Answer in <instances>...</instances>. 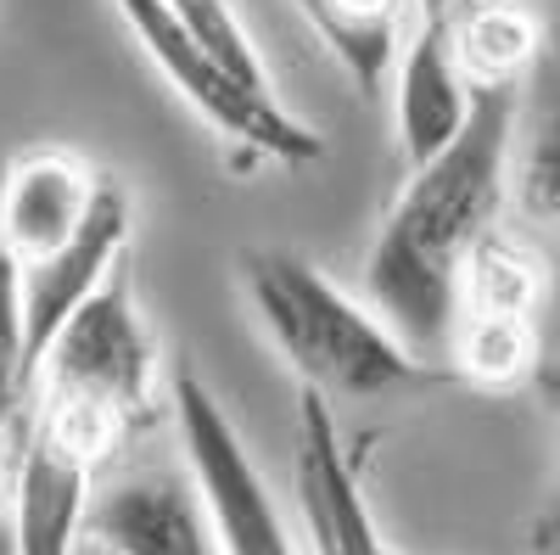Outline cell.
<instances>
[{
    "mask_svg": "<svg viewBox=\"0 0 560 555\" xmlns=\"http://www.w3.org/2000/svg\"><path fill=\"white\" fill-rule=\"evenodd\" d=\"M516 90L471 96V118L454 141L409 169L398 203L387 208L364 258V298L382 326L415 354L432 359L454 326V287L471 247L499 230L510 141H516Z\"/></svg>",
    "mask_w": 560,
    "mask_h": 555,
    "instance_id": "obj_1",
    "label": "cell"
},
{
    "mask_svg": "<svg viewBox=\"0 0 560 555\" xmlns=\"http://www.w3.org/2000/svg\"><path fill=\"white\" fill-rule=\"evenodd\" d=\"M129 197L73 147H28L0 169V258L18 287L28 382L68 314L124 264Z\"/></svg>",
    "mask_w": 560,
    "mask_h": 555,
    "instance_id": "obj_2",
    "label": "cell"
},
{
    "mask_svg": "<svg viewBox=\"0 0 560 555\" xmlns=\"http://www.w3.org/2000/svg\"><path fill=\"white\" fill-rule=\"evenodd\" d=\"M242 292L258 314L275 354L298 370L303 393L314 398H393L432 388L438 370L415 359L370 303L348 298L331 275L314 269L292 247H247Z\"/></svg>",
    "mask_w": 560,
    "mask_h": 555,
    "instance_id": "obj_3",
    "label": "cell"
},
{
    "mask_svg": "<svg viewBox=\"0 0 560 555\" xmlns=\"http://www.w3.org/2000/svg\"><path fill=\"white\" fill-rule=\"evenodd\" d=\"M34 409L57 415V421L124 449L135 427L152 415L158 398V343L152 326L135 303L129 264H118L107 281L90 292L68 326L39 354L34 382H28Z\"/></svg>",
    "mask_w": 560,
    "mask_h": 555,
    "instance_id": "obj_4",
    "label": "cell"
},
{
    "mask_svg": "<svg viewBox=\"0 0 560 555\" xmlns=\"http://www.w3.org/2000/svg\"><path fill=\"white\" fill-rule=\"evenodd\" d=\"M113 7H118L124 28L135 34V45L147 51V62L174 84V96L213 135H224L230 147H242L247 158H275L287 169L325 158V141L298 113H287V102L275 96V84H247L242 73H230L219 57H208L202 45L158 7V0H113Z\"/></svg>",
    "mask_w": 560,
    "mask_h": 555,
    "instance_id": "obj_5",
    "label": "cell"
},
{
    "mask_svg": "<svg viewBox=\"0 0 560 555\" xmlns=\"http://www.w3.org/2000/svg\"><path fill=\"white\" fill-rule=\"evenodd\" d=\"M174 421H179V449H185V477H191L202 499L219 555H298L253 449L242 443L236 421L224 415L213 388L191 377V370L174 382Z\"/></svg>",
    "mask_w": 560,
    "mask_h": 555,
    "instance_id": "obj_6",
    "label": "cell"
},
{
    "mask_svg": "<svg viewBox=\"0 0 560 555\" xmlns=\"http://www.w3.org/2000/svg\"><path fill=\"white\" fill-rule=\"evenodd\" d=\"M107 466H113L107 443L34 409L7 505L18 555H79L90 505H96V477Z\"/></svg>",
    "mask_w": 560,
    "mask_h": 555,
    "instance_id": "obj_7",
    "label": "cell"
},
{
    "mask_svg": "<svg viewBox=\"0 0 560 555\" xmlns=\"http://www.w3.org/2000/svg\"><path fill=\"white\" fill-rule=\"evenodd\" d=\"M298 511H303V533L314 555H393V544L382 539L370 499L359 488V472L342 449V432L331 421V404L303 393L298 398Z\"/></svg>",
    "mask_w": 560,
    "mask_h": 555,
    "instance_id": "obj_8",
    "label": "cell"
},
{
    "mask_svg": "<svg viewBox=\"0 0 560 555\" xmlns=\"http://www.w3.org/2000/svg\"><path fill=\"white\" fill-rule=\"evenodd\" d=\"M84 533L107 555H219L191 477L147 472L96 494Z\"/></svg>",
    "mask_w": 560,
    "mask_h": 555,
    "instance_id": "obj_9",
    "label": "cell"
},
{
    "mask_svg": "<svg viewBox=\"0 0 560 555\" xmlns=\"http://www.w3.org/2000/svg\"><path fill=\"white\" fill-rule=\"evenodd\" d=\"M393 118H398V152L409 169L438 158L471 118V84L459 79L448 28H409L404 51L393 62Z\"/></svg>",
    "mask_w": 560,
    "mask_h": 555,
    "instance_id": "obj_10",
    "label": "cell"
},
{
    "mask_svg": "<svg viewBox=\"0 0 560 555\" xmlns=\"http://www.w3.org/2000/svg\"><path fill=\"white\" fill-rule=\"evenodd\" d=\"M298 12L364 96H382L415 28V0H298Z\"/></svg>",
    "mask_w": 560,
    "mask_h": 555,
    "instance_id": "obj_11",
    "label": "cell"
},
{
    "mask_svg": "<svg viewBox=\"0 0 560 555\" xmlns=\"http://www.w3.org/2000/svg\"><path fill=\"white\" fill-rule=\"evenodd\" d=\"M448 45L471 96H482V90H522V79L538 68L544 28H538V12L522 7V0H471L448 23Z\"/></svg>",
    "mask_w": 560,
    "mask_h": 555,
    "instance_id": "obj_12",
    "label": "cell"
},
{
    "mask_svg": "<svg viewBox=\"0 0 560 555\" xmlns=\"http://www.w3.org/2000/svg\"><path fill=\"white\" fill-rule=\"evenodd\" d=\"M549 292V275L538 264V253L504 230H488V236L471 247L454 287V320L459 314H488V320H538Z\"/></svg>",
    "mask_w": 560,
    "mask_h": 555,
    "instance_id": "obj_13",
    "label": "cell"
},
{
    "mask_svg": "<svg viewBox=\"0 0 560 555\" xmlns=\"http://www.w3.org/2000/svg\"><path fill=\"white\" fill-rule=\"evenodd\" d=\"M448 370L459 382H471L482 393H510V388H533L544 343H538V320H488V314H459L448 326Z\"/></svg>",
    "mask_w": 560,
    "mask_h": 555,
    "instance_id": "obj_14",
    "label": "cell"
},
{
    "mask_svg": "<svg viewBox=\"0 0 560 555\" xmlns=\"http://www.w3.org/2000/svg\"><path fill=\"white\" fill-rule=\"evenodd\" d=\"M158 7L191 34L208 57H219L230 73H242L247 84H269V68H264L258 45H253L242 12L230 7V0H158Z\"/></svg>",
    "mask_w": 560,
    "mask_h": 555,
    "instance_id": "obj_15",
    "label": "cell"
},
{
    "mask_svg": "<svg viewBox=\"0 0 560 555\" xmlns=\"http://www.w3.org/2000/svg\"><path fill=\"white\" fill-rule=\"evenodd\" d=\"M544 102L527 135V152H522V208L527 219H538L544 230L560 236V73L544 79Z\"/></svg>",
    "mask_w": 560,
    "mask_h": 555,
    "instance_id": "obj_16",
    "label": "cell"
},
{
    "mask_svg": "<svg viewBox=\"0 0 560 555\" xmlns=\"http://www.w3.org/2000/svg\"><path fill=\"white\" fill-rule=\"evenodd\" d=\"M23 398H28V359H23V326H18V287H12L7 258H0V438L18 421Z\"/></svg>",
    "mask_w": 560,
    "mask_h": 555,
    "instance_id": "obj_17",
    "label": "cell"
},
{
    "mask_svg": "<svg viewBox=\"0 0 560 555\" xmlns=\"http://www.w3.org/2000/svg\"><path fill=\"white\" fill-rule=\"evenodd\" d=\"M533 393H538L544 415H549V421H555V432H560V365H538ZM538 544H560V494H555V505H549V511L538 517Z\"/></svg>",
    "mask_w": 560,
    "mask_h": 555,
    "instance_id": "obj_18",
    "label": "cell"
},
{
    "mask_svg": "<svg viewBox=\"0 0 560 555\" xmlns=\"http://www.w3.org/2000/svg\"><path fill=\"white\" fill-rule=\"evenodd\" d=\"M465 7H471V0H415V23L420 28H448Z\"/></svg>",
    "mask_w": 560,
    "mask_h": 555,
    "instance_id": "obj_19",
    "label": "cell"
},
{
    "mask_svg": "<svg viewBox=\"0 0 560 555\" xmlns=\"http://www.w3.org/2000/svg\"><path fill=\"white\" fill-rule=\"evenodd\" d=\"M0 555H18V539H12V511H7V499H0Z\"/></svg>",
    "mask_w": 560,
    "mask_h": 555,
    "instance_id": "obj_20",
    "label": "cell"
}]
</instances>
